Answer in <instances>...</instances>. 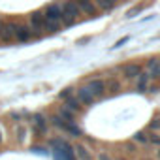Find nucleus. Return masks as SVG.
Segmentation results:
<instances>
[{
    "label": "nucleus",
    "mask_w": 160,
    "mask_h": 160,
    "mask_svg": "<svg viewBox=\"0 0 160 160\" xmlns=\"http://www.w3.org/2000/svg\"><path fill=\"white\" fill-rule=\"evenodd\" d=\"M60 6H62V13H64V17H62V27H73V25L77 23V19L83 15L75 0H64Z\"/></svg>",
    "instance_id": "nucleus-1"
},
{
    "label": "nucleus",
    "mask_w": 160,
    "mask_h": 160,
    "mask_svg": "<svg viewBox=\"0 0 160 160\" xmlns=\"http://www.w3.org/2000/svg\"><path fill=\"white\" fill-rule=\"evenodd\" d=\"M43 21H45V15L43 12H32L28 15V27L32 28V34L34 38H42L45 32H43Z\"/></svg>",
    "instance_id": "nucleus-2"
},
{
    "label": "nucleus",
    "mask_w": 160,
    "mask_h": 160,
    "mask_svg": "<svg viewBox=\"0 0 160 160\" xmlns=\"http://www.w3.org/2000/svg\"><path fill=\"white\" fill-rule=\"evenodd\" d=\"M49 121H51L57 128H60V130H64V132H68V134H72V136H81V130H79V126H75V122L64 121L58 113H53V115L49 117Z\"/></svg>",
    "instance_id": "nucleus-3"
},
{
    "label": "nucleus",
    "mask_w": 160,
    "mask_h": 160,
    "mask_svg": "<svg viewBox=\"0 0 160 160\" xmlns=\"http://www.w3.org/2000/svg\"><path fill=\"white\" fill-rule=\"evenodd\" d=\"M17 27H19L17 21H2L0 19V42H13Z\"/></svg>",
    "instance_id": "nucleus-4"
},
{
    "label": "nucleus",
    "mask_w": 160,
    "mask_h": 160,
    "mask_svg": "<svg viewBox=\"0 0 160 160\" xmlns=\"http://www.w3.org/2000/svg\"><path fill=\"white\" fill-rule=\"evenodd\" d=\"M119 70L122 72L124 79H128V81H132V79H136L141 72H143V66L138 64V62H126L122 66H119Z\"/></svg>",
    "instance_id": "nucleus-5"
},
{
    "label": "nucleus",
    "mask_w": 160,
    "mask_h": 160,
    "mask_svg": "<svg viewBox=\"0 0 160 160\" xmlns=\"http://www.w3.org/2000/svg\"><path fill=\"white\" fill-rule=\"evenodd\" d=\"M75 2H77V6H79L83 15H89V17H98L100 15V10L94 4V0H75Z\"/></svg>",
    "instance_id": "nucleus-6"
},
{
    "label": "nucleus",
    "mask_w": 160,
    "mask_h": 160,
    "mask_svg": "<svg viewBox=\"0 0 160 160\" xmlns=\"http://www.w3.org/2000/svg\"><path fill=\"white\" fill-rule=\"evenodd\" d=\"M43 15L47 17V19H53V21H58V23H62V17H64V13H62V6L60 4H57V2H53V4H47L43 10Z\"/></svg>",
    "instance_id": "nucleus-7"
},
{
    "label": "nucleus",
    "mask_w": 160,
    "mask_h": 160,
    "mask_svg": "<svg viewBox=\"0 0 160 160\" xmlns=\"http://www.w3.org/2000/svg\"><path fill=\"white\" fill-rule=\"evenodd\" d=\"M87 87H89V91L94 94V98H102V96H106V81H104V79L94 77V79H91V81L87 83Z\"/></svg>",
    "instance_id": "nucleus-8"
},
{
    "label": "nucleus",
    "mask_w": 160,
    "mask_h": 160,
    "mask_svg": "<svg viewBox=\"0 0 160 160\" xmlns=\"http://www.w3.org/2000/svg\"><path fill=\"white\" fill-rule=\"evenodd\" d=\"M32 128L38 136H43L47 134V119L42 115V113H34L32 115Z\"/></svg>",
    "instance_id": "nucleus-9"
},
{
    "label": "nucleus",
    "mask_w": 160,
    "mask_h": 160,
    "mask_svg": "<svg viewBox=\"0 0 160 160\" xmlns=\"http://www.w3.org/2000/svg\"><path fill=\"white\" fill-rule=\"evenodd\" d=\"M147 68V73L151 77V81H156L158 79V73H160V57H151L145 64Z\"/></svg>",
    "instance_id": "nucleus-10"
},
{
    "label": "nucleus",
    "mask_w": 160,
    "mask_h": 160,
    "mask_svg": "<svg viewBox=\"0 0 160 160\" xmlns=\"http://www.w3.org/2000/svg\"><path fill=\"white\" fill-rule=\"evenodd\" d=\"M75 96L79 98V102H81L83 106H92V104L96 102V98H94V94L89 91V87H77Z\"/></svg>",
    "instance_id": "nucleus-11"
},
{
    "label": "nucleus",
    "mask_w": 160,
    "mask_h": 160,
    "mask_svg": "<svg viewBox=\"0 0 160 160\" xmlns=\"http://www.w3.org/2000/svg\"><path fill=\"white\" fill-rule=\"evenodd\" d=\"M30 38H34L32 28H30L28 25H21V23H19V27H17V30H15V40H17V42H28Z\"/></svg>",
    "instance_id": "nucleus-12"
},
{
    "label": "nucleus",
    "mask_w": 160,
    "mask_h": 160,
    "mask_svg": "<svg viewBox=\"0 0 160 160\" xmlns=\"http://www.w3.org/2000/svg\"><path fill=\"white\" fill-rule=\"evenodd\" d=\"M121 91H122V83L119 81L117 77H109L108 81H106V92H108V94L115 96V94H119Z\"/></svg>",
    "instance_id": "nucleus-13"
},
{
    "label": "nucleus",
    "mask_w": 160,
    "mask_h": 160,
    "mask_svg": "<svg viewBox=\"0 0 160 160\" xmlns=\"http://www.w3.org/2000/svg\"><path fill=\"white\" fill-rule=\"evenodd\" d=\"M149 81H151L149 73H147V72H141V73L136 77V91H139V92H147V89H149Z\"/></svg>",
    "instance_id": "nucleus-14"
},
{
    "label": "nucleus",
    "mask_w": 160,
    "mask_h": 160,
    "mask_svg": "<svg viewBox=\"0 0 160 160\" xmlns=\"http://www.w3.org/2000/svg\"><path fill=\"white\" fill-rule=\"evenodd\" d=\"M60 30H62V23L45 17V21H43V32H45V34H57V32H60Z\"/></svg>",
    "instance_id": "nucleus-15"
},
{
    "label": "nucleus",
    "mask_w": 160,
    "mask_h": 160,
    "mask_svg": "<svg viewBox=\"0 0 160 160\" xmlns=\"http://www.w3.org/2000/svg\"><path fill=\"white\" fill-rule=\"evenodd\" d=\"M62 102H64V104L73 111V113H81V111H83V104L79 102V98H77V96H73V94H72V96H68V98H66V100H62Z\"/></svg>",
    "instance_id": "nucleus-16"
},
{
    "label": "nucleus",
    "mask_w": 160,
    "mask_h": 160,
    "mask_svg": "<svg viewBox=\"0 0 160 160\" xmlns=\"http://www.w3.org/2000/svg\"><path fill=\"white\" fill-rule=\"evenodd\" d=\"M57 113H58L64 121H68V122H75V115H77V113H73L64 102H62V106H58V111H57Z\"/></svg>",
    "instance_id": "nucleus-17"
},
{
    "label": "nucleus",
    "mask_w": 160,
    "mask_h": 160,
    "mask_svg": "<svg viewBox=\"0 0 160 160\" xmlns=\"http://www.w3.org/2000/svg\"><path fill=\"white\" fill-rule=\"evenodd\" d=\"M73 152H75V156H77L79 160H92V154L89 152V149H87L83 143H77L75 149H73Z\"/></svg>",
    "instance_id": "nucleus-18"
},
{
    "label": "nucleus",
    "mask_w": 160,
    "mask_h": 160,
    "mask_svg": "<svg viewBox=\"0 0 160 160\" xmlns=\"http://www.w3.org/2000/svg\"><path fill=\"white\" fill-rule=\"evenodd\" d=\"M94 4L98 6L100 12H111L119 4V0H94Z\"/></svg>",
    "instance_id": "nucleus-19"
},
{
    "label": "nucleus",
    "mask_w": 160,
    "mask_h": 160,
    "mask_svg": "<svg viewBox=\"0 0 160 160\" xmlns=\"http://www.w3.org/2000/svg\"><path fill=\"white\" fill-rule=\"evenodd\" d=\"M145 8H147V4H139V6H134L132 10H128L126 17H128V19H134V17H138V15H139V13L145 10Z\"/></svg>",
    "instance_id": "nucleus-20"
},
{
    "label": "nucleus",
    "mask_w": 160,
    "mask_h": 160,
    "mask_svg": "<svg viewBox=\"0 0 160 160\" xmlns=\"http://www.w3.org/2000/svg\"><path fill=\"white\" fill-rule=\"evenodd\" d=\"M132 141H134V143H141V145H145V143H149V138H147L145 132H136V134L132 136Z\"/></svg>",
    "instance_id": "nucleus-21"
},
{
    "label": "nucleus",
    "mask_w": 160,
    "mask_h": 160,
    "mask_svg": "<svg viewBox=\"0 0 160 160\" xmlns=\"http://www.w3.org/2000/svg\"><path fill=\"white\" fill-rule=\"evenodd\" d=\"M149 130H160V117H154L151 122H149Z\"/></svg>",
    "instance_id": "nucleus-22"
},
{
    "label": "nucleus",
    "mask_w": 160,
    "mask_h": 160,
    "mask_svg": "<svg viewBox=\"0 0 160 160\" xmlns=\"http://www.w3.org/2000/svg\"><path fill=\"white\" fill-rule=\"evenodd\" d=\"M147 138H149V143H152V145H158V147H160V136H158V134H154V132H152V134H151V136H147Z\"/></svg>",
    "instance_id": "nucleus-23"
},
{
    "label": "nucleus",
    "mask_w": 160,
    "mask_h": 160,
    "mask_svg": "<svg viewBox=\"0 0 160 160\" xmlns=\"http://www.w3.org/2000/svg\"><path fill=\"white\" fill-rule=\"evenodd\" d=\"M72 94H73V89H64L62 92H58V98H60V100H66V98L72 96Z\"/></svg>",
    "instance_id": "nucleus-24"
},
{
    "label": "nucleus",
    "mask_w": 160,
    "mask_h": 160,
    "mask_svg": "<svg viewBox=\"0 0 160 160\" xmlns=\"http://www.w3.org/2000/svg\"><path fill=\"white\" fill-rule=\"evenodd\" d=\"M17 134H19V141H25V134H27V128L23 124L17 126Z\"/></svg>",
    "instance_id": "nucleus-25"
},
{
    "label": "nucleus",
    "mask_w": 160,
    "mask_h": 160,
    "mask_svg": "<svg viewBox=\"0 0 160 160\" xmlns=\"http://www.w3.org/2000/svg\"><path fill=\"white\" fill-rule=\"evenodd\" d=\"M124 149H126L128 152H136V143H134V141H126V143H124Z\"/></svg>",
    "instance_id": "nucleus-26"
},
{
    "label": "nucleus",
    "mask_w": 160,
    "mask_h": 160,
    "mask_svg": "<svg viewBox=\"0 0 160 160\" xmlns=\"http://www.w3.org/2000/svg\"><path fill=\"white\" fill-rule=\"evenodd\" d=\"M128 40H130V38H128V36H126V38H122V40H119V42H117V43H115V45H113V49H119V47H122V45H124V43H126V42H128Z\"/></svg>",
    "instance_id": "nucleus-27"
},
{
    "label": "nucleus",
    "mask_w": 160,
    "mask_h": 160,
    "mask_svg": "<svg viewBox=\"0 0 160 160\" xmlns=\"http://www.w3.org/2000/svg\"><path fill=\"white\" fill-rule=\"evenodd\" d=\"M87 42H91V36H83V38H79V40H77V45H83V43H87Z\"/></svg>",
    "instance_id": "nucleus-28"
},
{
    "label": "nucleus",
    "mask_w": 160,
    "mask_h": 160,
    "mask_svg": "<svg viewBox=\"0 0 160 160\" xmlns=\"http://www.w3.org/2000/svg\"><path fill=\"white\" fill-rule=\"evenodd\" d=\"M98 160H111V158H109V154H108V152H100Z\"/></svg>",
    "instance_id": "nucleus-29"
},
{
    "label": "nucleus",
    "mask_w": 160,
    "mask_h": 160,
    "mask_svg": "<svg viewBox=\"0 0 160 160\" xmlns=\"http://www.w3.org/2000/svg\"><path fill=\"white\" fill-rule=\"evenodd\" d=\"M0 143H2V130H0Z\"/></svg>",
    "instance_id": "nucleus-30"
},
{
    "label": "nucleus",
    "mask_w": 160,
    "mask_h": 160,
    "mask_svg": "<svg viewBox=\"0 0 160 160\" xmlns=\"http://www.w3.org/2000/svg\"><path fill=\"white\" fill-rule=\"evenodd\" d=\"M117 160H126V158H117Z\"/></svg>",
    "instance_id": "nucleus-31"
},
{
    "label": "nucleus",
    "mask_w": 160,
    "mask_h": 160,
    "mask_svg": "<svg viewBox=\"0 0 160 160\" xmlns=\"http://www.w3.org/2000/svg\"><path fill=\"white\" fill-rule=\"evenodd\" d=\"M158 81H160V73H158Z\"/></svg>",
    "instance_id": "nucleus-32"
},
{
    "label": "nucleus",
    "mask_w": 160,
    "mask_h": 160,
    "mask_svg": "<svg viewBox=\"0 0 160 160\" xmlns=\"http://www.w3.org/2000/svg\"><path fill=\"white\" fill-rule=\"evenodd\" d=\"M158 156H160V151H158Z\"/></svg>",
    "instance_id": "nucleus-33"
}]
</instances>
